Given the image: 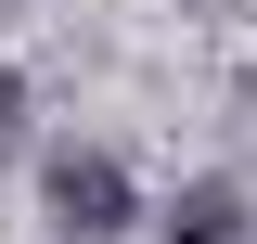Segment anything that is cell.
<instances>
[{
    "label": "cell",
    "instance_id": "cell-1",
    "mask_svg": "<svg viewBox=\"0 0 257 244\" xmlns=\"http://www.w3.org/2000/svg\"><path fill=\"white\" fill-rule=\"evenodd\" d=\"M39 193H52V231L64 244H116L128 231V167H116V154H52Z\"/></svg>",
    "mask_w": 257,
    "mask_h": 244
},
{
    "label": "cell",
    "instance_id": "cell-2",
    "mask_svg": "<svg viewBox=\"0 0 257 244\" xmlns=\"http://www.w3.org/2000/svg\"><path fill=\"white\" fill-rule=\"evenodd\" d=\"M231 231H244V193L231 180H193L180 206H167V244H231Z\"/></svg>",
    "mask_w": 257,
    "mask_h": 244
},
{
    "label": "cell",
    "instance_id": "cell-3",
    "mask_svg": "<svg viewBox=\"0 0 257 244\" xmlns=\"http://www.w3.org/2000/svg\"><path fill=\"white\" fill-rule=\"evenodd\" d=\"M13 129H26V77L0 64V142H13Z\"/></svg>",
    "mask_w": 257,
    "mask_h": 244
}]
</instances>
